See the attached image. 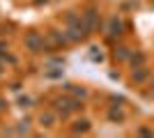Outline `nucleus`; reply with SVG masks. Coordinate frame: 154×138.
<instances>
[{
	"label": "nucleus",
	"mask_w": 154,
	"mask_h": 138,
	"mask_svg": "<svg viewBox=\"0 0 154 138\" xmlns=\"http://www.w3.org/2000/svg\"><path fill=\"white\" fill-rule=\"evenodd\" d=\"M39 120H42V124H44V127H53V122H55V118H53L51 113H44Z\"/></svg>",
	"instance_id": "9b49d317"
},
{
	"label": "nucleus",
	"mask_w": 154,
	"mask_h": 138,
	"mask_svg": "<svg viewBox=\"0 0 154 138\" xmlns=\"http://www.w3.org/2000/svg\"><path fill=\"white\" fill-rule=\"evenodd\" d=\"M90 51H92V53H90V58L94 60V62H101V60H103V53L99 51V48H90Z\"/></svg>",
	"instance_id": "f8f14e48"
},
{
	"label": "nucleus",
	"mask_w": 154,
	"mask_h": 138,
	"mask_svg": "<svg viewBox=\"0 0 154 138\" xmlns=\"http://www.w3.org/2000/svg\"><path fill=\"white\" fill-rule=\"evenodd\" d=\"M64 35H67V39H69V41H83L85 35H88V30H85L83 21H78V23H71Z\"/></svg>",
	"instance_id": "f257e3e1"
},
{
	"label": "nucleus",
	"mask_w": 154,
	"mask_h": 138,
	"mask_svg": "<svg viewBox=\"0 0 154 138\" xmlns=\"http://www.w3.org/2000/svg\"><path fill=\"white\" fill-rule=\"evenodd\" d=\"M106 30H108V37H110V39L120 37V35H122V21L117 19V16H113V19L108 21V28H106Z\"/></svg>",
	"instance_id": "39448f33"
},
{
	"label": "nucleus",
	"mask_w": 154,
	"mask_h": 138,
	"mask_svg": "<svg viewBox=\"0 0 154 138\" xmlns=\"http://www.w3.org/2000/svg\"><path fill=\"white\" fill-rule=\"evenodd\" d=\"M78 108H81V101H76V99H58L55 101V111L62 113V118L69 115L71 111H78Z\"/></svg>",
	"instance_id": "f03ea898"
},
{
	"label": "nucleus",
	"mask_w": 154,
	"mask_h": 138,
	"mask_svg": "<svg viewBox=\"0 0 154 138\" xmlns=\"http://www.w3.org/2000/svg\"><path fill=\"white\" fill-rule=\"evenodd\" d=\"M145 78H147V69H145V65H143V67H134V81H136V83H143Z\"/></svg>",
	"instance_id": "423d86ee"
},
{
	"label": "nucleus",
	"mask_w": 154,
	"mask_h": 138,
	"mask_svg": "<svg viewBox=\"0 0 154 138\" xmlns=\"http://www.w3.org/2000/svg\"><path fill=\"white\" fill-rule=\"evenodd\" d=\"M88 129H90V122H88V120H78L76 124H74V133H85Z\"/></svg>",
	"instance_id": "0eeeda50"
},
{
	"label": "nucleus",
	"mask_w": 154,
	"mask_h": 138,
	"mask_svg": "<svg viewBox=\"0 0 154 138\" xmlns=\"http://www.w3.org/2000/svg\"><path fill=\"white\" fill-rule=\"evenodd\" d=\"M129 62H131V67H143L145 65V55H143V53H134V55L129 58Z\"/></svg>",
	"instance_id": "6e6552de"
},
{
	"label": "nucleus",
	"mask_w": 154,
	"mask_h": 138,
	"mask_svg": "<svg viewBox=\"0 0 154 138\" xmlns=\"http://www.w3.org/2000/svg\"><path fill=\"white\" fill-rule=\"evenodd\" d=\"M26 46L30 48V51L39 53V51H44V48H46V41H44V37H42L39 32H30L26 37Z\"/></svg>",
	"instance_id": "20e7f679"
},
{
	"label": "nucleus",
	"mask_w": 154,
	"mask_h": 138,
	"mask_svg": "<svg viewBox=\"0 0 154 138\" xmlns=\"http://www.w3.org/2000/svg\"><path fill=\"white\" fill-rule=\"evenodd\" d=\"M115 58L117 60H129V48H124V46L115 48Z\"/></svg>",
	"instance_id": "9d476101"
},
{
	"label": "nucleus",
	"mask_w": 154,
	"mask_h": 138,
	"mask_svg": "<svg viewBox=\"0 0 154 138\" xmlns=\"http://www.w3.org/2000/svg\"><path fill=\"white\" fill-rule=\"evenodd\" d=\"M74 94H76V97H85V90L83 87H74Z\"/></svg>",
	"instance_id": "ddd939ff"
},
{
	"label": "nucleus",
	"mask_w": 154,
	"mask_h": 138,
	"mask_svg": "<svg viewBox=\"0 0 154 138\" xmlns=\"http://www.w3.org/2000/svg\"><path fill=\"white\" fill-rule=\"evenodd\" d=\"M108 118L113 120V122H122V120H124V113L120 111V108H110V111H108Z\"/></svg>",
	"instance_id": "1a4fd4ad"
},
{
	"label": "nucleus",
	"mask_w": 154,
	"mask_h": 138,
	"mask_svg": "<svg viewBox=\"0 0 154 138\" xmlns=\"http://www.w3.org/2000/svg\"><path fill=\"white\" fill-rule=\"evenodd\" d=\"M81 21H83L88 35H90L92 30H97V26H99V14H97V9H88L85 14H81Z\"/></svg>",
	"instance_id": "7ed1b4c3"
}]
</instances>
